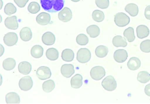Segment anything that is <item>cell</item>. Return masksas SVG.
<instances>
[{"label": "cell", "instance_id": "1", "mask_svg": "<svg viewBox=\"0 0 150 104\" xmlns=\"http://www.w3.org/2000/svg\"><path fill=\"white\" fill-rule=\"evenodd\" d=\"M40 3L45 11L55 13L62 10L64 6L65 0H40Z\"/></svg>", "mask_w": 150, "mask_h": 104}, {"label": "cell", "instance_id": "2", "mask_svg": "<svg viewBox=\"0 0 150 104\" xmlns=\"http://www.w3.org/2000/svg\"><path fill=\"white\" fill-rule=\"evenodd\" d=\"M103 88L108 91H115L117 88V81L111 75H109L103 79L101 82Z\"/></svg>", "mask_w": 150, "mask_h": 104}, {"label": "cell", "instance_id": "3", "mask_svg": "<svg viewBox=\"0 0 150 104\" xmlns=\"http://www.w3.org/2000/svg\"><path fill=\"white\" fill-rule=\"evenodd\" d=\"M91 58V52L89 49L86 48H81L77 52V60L81 63L85 64L88 62Z\"/></svg>", "mask_w": 150, "mask_h": 104}, {"label": "cell", "instance_id": "4", "mask_svg": "<svg viewBox=\"0 0 150 104\" xmlns=\"http://www.w3.org/2000/svg\"><path fill=\"white\" fill-rule=\"evenodd\" d=\"M106 72L104 67L101 66H96L91 70L90 75L91 78L95 81H100L104 78Z\"/></svg>", "mask_w": 150, "mask_h": 104}, {"label": "cell", "instance_id": "5", "mask_svg": "<svg viewBox=\"0 0 150 104\" xmlns=\"http://www.w3.org/2000/svg\"><path fill=\"white\" fill-rule=\"evenodd\" d=\"M114 22L118 26L124 27L129 24L130 18L125 13L123 12L118 13L115 16Z\"/></svg>", "mask_w": 150, "mask_h": 104}, {"label": "cell", "instance_id": "6", "mask_svg": "<svg viewBox=\"0 0 150 104\" xmlns=\"http://www.w3.org/2000/svg\"><path fill=\"white\" fill-rule=\"evenodd\" d=\"M33 81L29 76L22 78L19 81L18 86L21 89L26 91L31 90L33 86Z\"/></svg>", "mask_w": 150, "mask_h": 104}, {"label": "cell", "instance_id": "7", "mask_svg": "<svg viewBox=\"0 0 150 104\" xmlns=\"http://www.w3.org/2000/svg\"><path fill=\"white\" fill-rule=\"evenodd\" d=\"M36 76L41 80L49 79L51 76L52 72L49 67L46 66H42L37 69L36 71Z\"/></svg>", "mask_w": 150, "mask_h": 104}, {"label": "cell", "instance_id": "8", "mask_svg": "<svg viewBox=\"0 0 150 104\" xmlns=\"http://www.w3.org/2000/svg\"><path fill=\"white\" fill-rule=\"evenodd\" d=\"M72 13L71 9L66 7L64 8L58 13L59 20L64 23L70 21L72 18Z\"/></svg>", "mask_w": 150, "mask_h": 104}, {"label": "cell", "instance_id": "9", "mask_svg": "<svg viewBox=\"0 0 150 104\" xmlns=\"http://www.w3.org/2000/svg\"><path fill=\"white\" fill-rule=\"evenodd\" d=\"M18 40L17 35L13 32H9L5 35L3 39L5 44L9 47L15 45L17 42Z\"/></svg>", "mask_w": 150, "mask_h": 104}, {"label": "cell", "instance_id": "10", "mask_svg": "<svg viewBox=\"0 0 150 104\" xmlns=\"http://www.w3.org/2000/svg\"><path fill=\"white\" fill-rule=\"evenodd\" d=\"M128 56L127 51L123 49L116 50L113 55L114 60L118 63H123L125 62L127 59Z\"/></svg>", "mask_w": 150, "mask_h": 104}, {"label": "cell", "instance_id": "11", "mask_svg": "<svg viewBox=\"0 0 150 104\" xmlns=\"http://www.w3.org/2000/svg\"><path fill=\"white\" fill-rule=\"evenodd\" d=\"M74 66L71 64H64L61 68V72L65 78H69L75 73Z\"/></svg>", "mask_w": 150, "mask_h": 104}, {"label": "cell", "instance_id": "12", "mask_svg": "<svg viewBox=\"0 0 150 104\" xmlns=\"http://www.w3.org/2000/svg\"><path fill=\"white\" fill-rule=\"evenodd\" d=\"M4 24L8 29L16 30L18 29V24L17 17L15 16L7 17L4 21Z\"/></svg>", "mask_w": 150, "mask_h": 104}, {"label": "cell", "instance_id": "13", "mask_svg": "<svg viewBox=\"0 0 150 104\" xmlns=\"http://www.w3.org/2000/svg\"><path fill=\"white\" fill-rule=\"evenodd\" d=\"M51 20L50 15L48 13L42 12L38 15L36 18L37 23L41 25H48Z\"/></svg>", "mask_w": 150, "mask_h": 104}, {"label": "cell", "instance_id": "14", "mask_svg": "<svg viewBox=\"0 0 150 104\" xmlns=\"http://www.w3.org/2000/svg\"><path fill=\"white\" fill-rule=\"evenodd\" d=\"M18 70L21 74L27 75L29 74L32 70V66L31 64L26 61L20 62L18 66Z\"/></svg>", "mask_w": 150, "mask_h": 104}, {"label": "cell", "instance_id": "15", "mask_svg": "<svg viewBox=\"0 0 150 104\" xmlns=\"http://www.w3.org/2000/svg\"><path fill=\"white\" fill-rule=\"evenodd\" d=\"M56 38L52 32H46L42 35V40L43 44L46 45H52L55 42Z\"/></svg>", "mask_w": 150, "mask_h": 104}, {"label": "cell", "instance_id": "16", "mask_svg": "<svg viewBox=\"0 0 150 104\" xmlns=\"http://www.w3.org/2000/svg\"><path fill=\"white\" fill-rule=\"evenodd\" d=\"M137 36L139 39H142L147 37L149 34L148 28L144 25H140L136 28Z\"/></svg>", "mask_w": 150, "mask_h": 104}, {"label": "cell", "instance_id": "17", "mask_svg": "<svg viewBox=\"0 0 150 104\" xmlns=\"http://www.w3.org/2000/svg\"><path fill=\"white\" fill-rule=\"evenodd\" d=\"M20 35L22 41L27 42L30 41L32 39L33 33L30 28L25 27L21 30L20 33Z\"/></svg>", "mask_w": 150, "mask_h": 104}, {"label": "cell", "instance_id": "18", "mask_svg": "<svg viewBox=\"0 0 150 104\" xmlns=\"http://www.w3.org/2000/svg\"><path fill=\"white\" fill-rule=\"evenodd\" d=\"M141 62L140 59L136 57H132L130 59L127 63L128 69L131 71L138 70L141 67Z\"/></svg>", "mask_w": 150, "mask_h": 104}, {"label": "cell", "instance_id": "19", "mask_svg": "<svg viewBox=\"0 0 150 104\" xmlns=\"http://www.w3.org/2000/svg\"><path fill=\"white\" fill-rule=\"evenodd\" d=\"M83 78L81 75L77 74L74 75L71 80V87L74 89L80 88L83 84Z\"/></svg>", "mask_w": 150, "mask_h": 104}, {"label": "cell", "instance_id": "20", "mask_svg": "<svg viewBox=\"0 0 150 104\" xmlns=\"http://www.w3.org/2000/svg\"><path fill=\"white\" fill-rule=\"evenodd\" d=\"M7 103H20V98L18 94L15 92H11L7 93L5 97Z\"/></svg>", "mask_w": 150, "mask_h": 104}, {"label": "cell", "instance_id": "21", "mask_svg": "<svg viewBox=\"0 0 150 104\" xmlns=\"http://www.w3.org/2000/svg\"><path fill=\"white\" fill-rule=\"evenodd\" d=\"M112 43L116 47H125L127 45L125 38L120 35H116L113 37Z\"/></svg>", "mask_w": 150, "mask_h": 104}, {"label": "cell", "instance_id": "22", "mask_svg": "<svg viewBox=\"0 0 150 104\" xmlns=\"http://www.w3.org/2000/svg\"><path fill=\"white\" fill-rule=\"evenodd\" d=\"M44 52L43 47L39 45H35L33 47L31 50V54L35 59H39L42 56Z\"/></svg>", "mask_w": 150, "mask_h": 104}, {"label": "cell", "instance_id": "23", "mask_svg": "<svg viewBox=\"0 0 150 104\" xmlns=\"http://www.w3.org/2000/svg\"><path fill=\"white\" fill-rule=\"evenodd\" d=\"M87 34L91 38H94L98 36L100 33L99 27L97 25H92L88 26L86 29Z\"/></svg>", "mask_w": 150, "mask_h": 104}, {"label": "cell", "instance_id": "24", "mask_svg": "<svg viewBox=\"0 0 150 104\" xmlns=\"http://www.w3.org/2000/svg\"><path fill=\"white\" fill-rule=\"evenodd\" d=\"M74 53L73 50L67 49L63 50L62 53L61 57L64 61L69 62L74 59Z\"/></svg>", "mask_w": 150, "mask_h": 104}, {"label": "cell", "instance_id": "25", "mask_svg": "<svg viewBox=\"0 0 150 104\" xmlns=\"http://www.w3.org/2000/svg\"><path fill=\"white\" fill-rule=\"evenodd\" d=\"M125 11L131 16L135 17L139 13V10L138 6L133 3H130L127 4L125 8Z\"/></svg>", "mask_w": 150, "mask_h": 104}, {"label": "cell", "instance_id": "26", "mask_svg": "<svg viewBox=\"0 0 150 104\" xmlns=\"http://www.w3.org/2000/svg\"><path fill=\"white\" fill-rule=\"evenodd\" d=\"M45 55L47 58L51 61L57 60L59 57V52L54 48H50L47 50Z\"/></svg>", "mask_w": 150, "mask_h": 104}, {"label": "cell", "instance_id": "27", "mask_svg": "<svg viewBox=\"0 0 150 104\" xmlns=\"http://www.w3.org/2000/svg\"><path fill=\"white\" fill-rule=\"evenodd\" d=\"M16 65L15 60L12 58H8L4 60L3 63V68L7 71H11L14 69Z\"/></svg>", "mask_w": 150, "mask_h": 104}, {"label": "cell", "instance_id": "28", "mask_svg": "<svg viewBox=\"0 0 150 104\" xmlns=\"http://www.w3.org/2000/svg\"><path fill=\"white\" fill-rule=\"evenodd\" d=\"M108 52V49L107 46L100 45L96 48L95 53L98 57L102 58L105 57L107 56Z\"/></svg>", "mask_w": 150, "mask_h": 104}, {"label": "cell", "instance_id": "29", "mask_svg": "<svg viewBox=\"0 0 150 104\" xmlns=\"http://www.w3.org/2000/svg\"><path fill=\"white\" fill-rule=\"evenodd\" d=\"M123 35L126 40L129 42H134L135 39L134 30L132 27H129L124 31Z\"/></svg>", "mask_w": 150, "mask_h": 104}, {"label": "cell", "instance_id": "30", "mask_svg": "<svg viewBox=\"0 0 150 104\" xmlns=\"http://www.w3.org/2000/svg\"><path fill=\"white\" fill-rule=\"evenodd\" d=\"M55 86L54 82L53 80L50 79L43 82L42 85V88L45 92L49 93L53 91Z\"/></svg>", "mask_w": 150, "mask_h": 104}, {"label": "cell", "instance_id": "31", "mask_svg": "<svg viewBox=\"0 0 150 104\" xmlns=\"http://www.w3.org/2000/svg\"><path fill=\"white\" fill-rule=\"evenodd\" d=\"M137 80L141 83H146L150 80V74L146 71H140L138 74Z\"/></svg>", "mask_w": 150, "mask_h": 104}, {"label": "cell", "instance_id": "32", "mask_svg": "<svg viewBox=\"0 0 150 104\" xmlns=\"http://www.w3.org/2000/svg\"><path fill=\"white\" fill-rule=\"evenodd\" d=\"M92 17L93 20L98 23L102 22L105 18L104 13L99 10L94 11L92 13Z\"/></svg>", "mask_w": 150, "mask_h": 104}, {"label": "cell", "instance_id": "33", "mask_svg": "<svg viewBox=\"0 0 150 104\" xmlns=\"http://www.w3.org/2000/svg\"><path fill=\"white\" fill-rule=\"evenodd\" d=\"M40 6L38 3L32 2L28 5L27 9L28 11L30 13L35 14L40 11Z\"/></svg>", "mask_w": 150, "mask_h": 104}, {"label": "cell", "instance_id": "34", "mask_svg": "<svg viewBox=\"0 0 150 104\" xmlns=\"http://www.w3.org/2000/svg\"><path fill=\"white\" fill-rule=\"evenodd\" d=\"M88 37L84 34H80L78 35L76 38V42L79 45L81 46L86 45L89 42Z\"/></svg>", "mask_w": 150, "mask_h": 104}, {"label": "cell", "instance_id": "35", "mask_svg": "<svg viewBox=\"0 0 150 104\" xmlns=\"http://www.w3.org/2000/svg\"><path fill=\"white\" fill-rule=\"evenodd\" d=\"M17 11L16 7L12 3L7 4L4 8L5 13L7 15L9 16L16 13Z\"/></svg>", "mask_w": 150, "mask_h": 104}, {"label": "cell", "instance_id": "36", "mask_svg": "<svg viewBox=\"0 0 150 104\" xmlns=\"http://www.w3.org/2000/svg\"><path fill=\"white\" fill-rule=\"evenodd\" d=\"M140 48L144 52H150V40H146L142 41L140 44Z\"/></svg>", "mask_w": 150, "mask_h": 104}, {"label": "cell", "instance_id": "37", "mask_svg": "<svg viewBox=\"0 0 150 104\" xmlns=\"http://www.w3.org/2000/svg\"><path fill=\"white\" fill-rule=\"evenodd\" d=\"M95 3L98 7L102 9L107 8L110 5L109 0H95Z\"/></svg>", "mask_w": 150, "mask_h": 104}, {"label": "cell", "instance_id": "38", "mask_svg": "<svg viewBox=\"0 0 150 104\" xmlns=\"http://www.w3.org/2000/svg\"><path fill=\"white\" fill-rule=\"evenodd\" d=\"M29 0H14L16 5L21 8L24 7Z\"/></svg>", "mask_w": 150, "mask_h": 104}, {"label": "cell", "instance_id": "39", "mask_svg": "<svg viewBox=\"0 0 150 104\" xmlns=\"http://www.w3.org/2000/svg\"><path fill=\"white\" fill-rule=\"evenodd\" d=\"M144 15L147 19L150 20V5L148 6L145 8Z\"/></svg>", "mask_w": 150, "mask_h": 104}, {"label": "cell", "instance_id": "40", "mask_svg": "<svg viewBox=\"0 0 150 104\" xmlns=\"http://www.w3.org/2000/svg\"><path fill=\"white\" fill-rule=\"evenodd\" d=\"M144 92L146 96L150 97V83L147 84L145 86Z\"/></svg>", "mask_w": 150, "mask_h": 104}, {"label": "cell", "instance_id": "41", "mask_svg": "<svg viewBox=\"0 0 150 104\" xmlns=\"http://www.w3.org/2000/svg\"><path fill=\"white\" fill-rule=\"evenodd\" d=\"M1 56L3 54L4 52V49L3 46L1 44Z\"/></svg>", "mask_w": 150, "mask_h": 104}, {"label": "cell", "instance_id": "42", "mask_svg": "<svg viewBox=\"0 0 150 104\" xmlns=\"http://www.w3.org/2000/svg\"><path fill=\"white\" fill-rule=\"evenodd\" d=\"M71 1L74 2H78L80 1L81 0H71Z\"/></svg>", "mask_w": 150, "mask_h": 104}, {"label": "cell", "instance_id": "43", "mask_svg": "<svg viewBox=\"0 0 150 104\" xmlns=\"http://www.w3.org/2000/svg\"><path fill=\"white\" fill-rule=\"evenodd\" d=\"M1 9L3 5V3L2 0H1Z\"/></svg>", "mask_w": 150, "mask_h": 104}]
</instances>
